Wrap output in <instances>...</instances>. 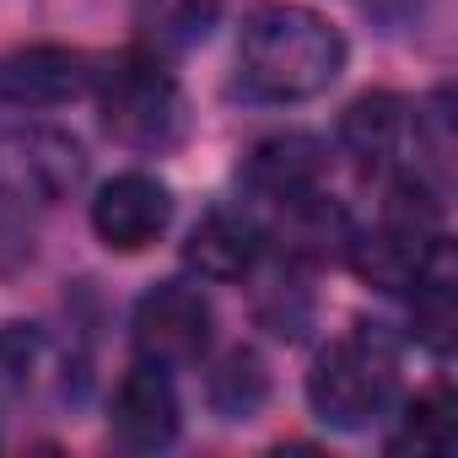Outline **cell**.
<instances>
[{
	"mask_svg": "<svg viewBox=\"0 0 458 458\" xmlns=\"http://www.w3.org/2000/svg\"><path fill=\"white\" fill-rule=\"evenodd\" d=\"M238 71L254 98L302 103L335 87V76L345 71V38L324 12L302 0H265L243 17Z\"/></svg>",
	"mask_w": 458,
	"mask_h": 458,
	"instance_id": "cell-1",
	"label": "cell"
},
{
	"mask_svg": "<svg viewBox=\"0 0 458 458\" xmlns=\"http://www.w3.org/2000/svg\"><path fill=\"white\" fill-rule=\"evenodd\" d=\"M92 92H98V108H103V130L130 151H167L189 130L183 92L151 49L114 55L92 76Z\"/></svg>",
	"mask_w": 458,
	"mask_h": 458,
	"instance_id": "cell-2",
	"label": "cell"
},
{
	"mask_svg": "<svg viewBox=\"0 0 458 458\" xmlns=\"http://www.w3.org/2000/svg\"><path fill=\"white\" fill-rule=\"evenodd\" d=\"M394 383H399L394 345L383 335H372V329H356V335L318 351V361L308 372V404H313V415L324 426L361 431L388 410Z\"/></svg>",
	"mask_w": 458,
	"mask_h": 458,
	"instance_id": "cell-3",
	"label": "cell"
},
{
	"mask_svg": "<svg viewBox=\"0 0 458 458\" xmlns=\"http://www.w3.org/2000/svg\"><path fill=\"white\" fill-rule=\"evenodd\" d=\"M210 329H216V313H210L205 292L189 281H162L157 292H146L135 302V318H130L135 356L162 372L199 367V356L210 351Z\"/></svg>",
	"mask_w": 458,
	"mask_h": 458,
	"instance_id": "cell-4",
	"label": "cell"
},
{
	"mask_svg": "<svg viewBox=\"0 0 458 458\" xmlns=\"http://www.w3.org/2000/svg\"><path fill=\"white\" fill-rule=\"evenodd\" d=\"M87 173V157L60 130H12L0 135V189L12 199L55 205L65 199Z\"/></svg>",
	"mask_w": 458,
	"mask_h": 458,
	"instance_id": "cell-5",
	"label": "cell"
},
{
	"mask_svg": "<svg viewBox=\"0 0 458 458\" xmlns=\"http://www.w3.org/2000/svg\"><path fill=\"white\" fill-rule=\"evenodd\" d=\"M167 221H173V189L151 173H119L92 199V233L114 254L151 249L167 233Z\"/></svg>",
	"mask_w": 458,
	"mask_h": 458,
	"instance_id": "cell-6",
	"label": "cell"
},
{
	"mask_svg": "<svg viewBox=\"0 0 458 458\" xmlns=\"http://www.w3.org/2000/svg\"><path fill=\"white\" fill-rule=\"evenodd\" d=\"M92 60L60 44H33L0 60V98L17 108H60L81 92H92Z\"/></svg>",
	"mask_w": 458,
	"mask_h": 458,
	"instance_id": "cell-7",
	"label": "cell"
},
{
	"mask_svg": "<svg viewBox=\"0 0 458 458\" xmlns=\"http://www.w3.org/2000/svg\"><path fill=\"white\" fill-rule=\"evenodd\" d=\"M108 426L135 453L167 447L178 437V394H173L167 372L151 367V361H140L135 372H124L119 388H114V404H108Z\"/></svg>",
	"mask_w": 458,
	"mask_h": 458,
	"instance_id": "cell-8",
	"label": "cell"
},
{
	"mask_svg": "<svg viewBox=\"0 0 458 458\" xmlns=\"http://www.w3.org/2000/svg\"><path fill=\"white\" fill-rule=\"evenodd\" d=\"M415 140V108L399 92H367L340 119V146L361 167H404V151Z\"/></svg>",
	"mask_w": 458,
	"mask_h": 458,
	"instance_id": "cell-9",
	"label": "cell"
},
{
	"mask_svg": "<svg viewBox=\"0 0 458 458\" xmlns=\"http://www.w3.org/2000/svg\"><path fill=\"white\" fill-rule=\"evenodd\" d=\"M259 254H265V226L243 210H210L183 243V259L205 281H243L254 276Z\"/></svg>",
	"mask_w": 458,
	"mask_h": 458,
	"instance_id": "cell-10",
	"label": "cell"
},
{
	"mask_svg": "<svg viewBox=\"0 0 458 458\" xmlns=\"http://www.w3.org/2000/svg\"><path fill=\"white\" fill-rule=\"evenodd\" d=\"M351 216L329 199V194H318V189H308V194H297V199H281V221H276V249L292 259V265H324V259H340L345 254V243H351Z\"/></svg>",
	"mask_w": 458,
	"mask_h": 458,
	"instance_id": "cell-11",
	"label": "cell"
},
{
	"mask_svg": "<svg viewBox=\"0 0 458 458\" xmlns=\"http://www.w3.org/2000/svg\"><path fill=\"white\" fill-rule=\"evenodd\" d=\"M318 178H324V146L313 135H297V130L292 135H270V140H259L243 157V183L259 199H270V205L318 189Z\"/></svg>",
	"mask_w": 458,
	"mask_h": 458,
	"instance_id": "cell-12",
	"label": "cell"
},
{
	"mask_svg": "<svg viewBox=\"0 0 458 458\" xmlns=\"http://www.w3.org/2000/svg\"><path fill=\"white\" fill-rule=\"evenodd\" d=\"M205 399L221 420H254L270 399V367L259 351L249 345H233L210 372H205Z\"/></svg>",
	"mask_w": 458,
	"mask_h": 458,
	"instance_id": "cell-13",
	"label": "cell"
},
{
	"mask_svg": "<svg viewBox=\"0 0 458 458\" xmlns=\"http://www.w3.org/2000/svg\"><path fill=\"white\" fill-rule=\"evenodd\" d=\"M453 431H458V404H453V388L447 383H431L426 394H415L399 415V431L388 437L394 453H447L453 447Z\"/></svg>",
	"mask_w": 458,
	"mask_h": 458,
	"instance_id": "cell-14",
	"label": "cell"
},
{
	"mask_svg": "<svg viewBox=\"0 0 458 458\" xmlns=\"http://www.w3.org/2000/svg\"><path fill=\"white\" fill-rule=\"evenodd\" d=\"M410 292H415V308H410V329H415V340H420L426 351L447 356L453 340H458V302H453L447 254H442V259L431 265V276H426L420 286H410Z\"/></svg>",
	"mask_w": 458,
	"mask_h": 458,
	"instance_id": "cell-15",
	"label": "cell"
},
{
	"mask_svg": "<svg viewBox=\"0 0 458 458\" xmlns=\"http://www.w3.org/2000/svg\"><path fill=\"white\" fill-rule=\"evenodd\" d=\"M216 0H140V28L157 49H189L210 33Z\"/></svg>",
	"mask_w": 458,
	"mask_h": 458,
	"instance_id": "cell-16",
	"label": "cell"
},
{
	"mask_svg": "<svg viewBox=\"0 0 458 458\" xmlns=\"http://www.w3.org/2000/svg\"><path fill=\"white\" fill-rule=\"evenodd\" d=\"M38 361H44V329L38 324H6L0 329V388L22 394L38 377Z\"/></svg>",
	"mask_w": 458,
	"mask_h": 458,
	"instance_id": "cell-17",
	"label": "cell"
},
{
	"mask_svg": "<svg viewBox=\"0 0 458 458\" xmlns=\"http://www.w3.org/2000/svg\"><path fill=\"white\" fill-rule=\"evenodd\" d=\"M33 259V233L17 221V210H0V270H17Z\"/></svg>",
	"mask_w": 458,
	"mask_h": 458,
	"instance_id": "cell-18",
	"label": "cell"
}]
</instances>
